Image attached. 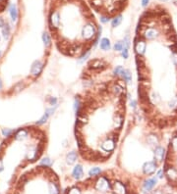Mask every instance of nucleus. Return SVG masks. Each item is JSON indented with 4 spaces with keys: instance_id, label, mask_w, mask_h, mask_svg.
Returning a JSON list of instances; mask_svg holds the SVG:
<instances>
[{
    "instance_id": "obj_19",
    "label": "nucleus",
    "mask_w": 177,
    "mask_h": 194,
    "mask_svg": "<svg viewBox=\"0 0 177 194\" xmlns=\"http://www.w3.org/2000/svg\"><path fill=\"white\" fill-rule=\"evenodd\" d=\"M4 27V22H3L2 19H0V27Z\"/></svg>"
},
{
    "instance_id": "obj_10",
    "label": "nucleus",
    "mask_w": 177,
    "mask_h": 194,
    "mask_svg": "<svg viewBox=\"0 0 177 194\" xmlns=\"http://www.w3.org/2000/svg\"><path fill=\"white\" fill-rule=\"evenodd\" d=\"M66 160H67V163H68L69 165L74 164V163L76 162V160H77V153L76 152H70L68 155H67Z\"/></svg>"
},
{
    "instance_id": "obj_20",
    "label": "nucleus",
    "mask_w": 177,
    "mask_h": 194,
    "mask_svg": "<svg viewBox=\"0 0 177 194\" xmlns=\"http://www.w3.org/2000/svg\"><path fill=\"white\" fill-rule=\"evenodd\" d=\"M152 194H162V192H161L160 190H157V191H155Z\"/></svg>"
},
{
    "instance_id": "obj_14",
    "label": "nucleus",
    "mask_w": 177,
    "mask_h": 194,
    "mask_svg": "<svg viewBox=\"0 0 177 194\" xmlns=\"http://www.w3.org/2000/svg\"><path fill=\"white\" fill-rule=\"evenodd\" d=\"M102 174V170L99 168H93L90 171V175L91 177H96Z\"/></svg>"
},
{
    "instance_id": "obj_4",
    "label": "nucleus",
    "mask_w": 177,
    "mask_h": 194,
    "mask_svg": "<svg viewBox=\"0 0 177 194\" xmlns=\"http://www.w3.org/2000/svg\"><path fill=\"white\" fill-rule=\"evenodd\" d=\"M157 163H155V161H149L144 165L143 171H144L145 175H151L157 171Z\"/></svg>"
},
{
    "instance_id": "obj_9",
    "label": "nucleus",
    "mask_w": 177,
    "mask_h": 194,
    "mask_svg": "<svg viewBox=\"0 0 177 194\" xmlns=\"http://www.w3.org/2000/svg\"><path fill=\"white\" fill-rule=\"evenodd\" d=\"M99 46L102 50H109L110 49V41H109L108 38H102L100 40Z\"/></svg>"
},
{
    "instance_id": "obj_21",
    "label": "nucleus",
    "mask_w": 177,
    "mask_h": 194,
    "mask_svg": "<svg viewBox=\"0 0 177 194\" xmlns=\"http://www.w3.org/2000/svg\"><path fill=\"white\" fill-rule=\"evenodd\" d=\"M160 1H162V2H165V1H167V0H160Z\"/></svg>"
},
{
    "instance_id": "obj_18",
    "label": "nucleus",
    "mask_w": 177,
    "mask_h": 194,
    "mask_svg": "<svg viewBox=\"0 0 177 194\" xmlns=\"http://www.w3.org/2000/svg\"><path fill=\"white\" fill-rule=\"evenodd\" d=\"M149 0H142V5L143 6H147Z\"/></svg>"
},
{
    "instance_id": "obj_8",
    "label": "nucleus",
    "mask_w": 177,
    "mask_h": 194,
    "mask_svg": "<svg viewBox=\"0 0 177 194\" xmlns=\"http://www.w3.org/2000/svg\"><path fill=\"white\" fill-rule=\"evenodd\" d=\"M42 70V64L39 63V62H36L33 66H32V69H30V74H33V75H38V74H41Z\"/></svg>"
},
{
    "instance_id": "obj_6",
    "label": "nucleus",
    "mask_w": 177,
    "mask_h": 194,
    "mask_svg": "<svg viewBox=\"0 0 177 194\" xmlns=\"http://www.w3.org/2000/svg\"><path fill=\"white\" fill-rule=\"evenodd\" d=\"M157 180L155 177L149 178V180H146L145 183H144V186H143V190H144L145 192L149 191V190L152 189V187H154L155 184H157Z\"/></svg>"
},
{
    "instance_id": "obj_17",
    "label": "nucleus",
    "mask_w": 177,
    "mask_h": 194,
    "mask_svg": "<svg viewBox=\"0 0 177 194\" xmlns=\"http://www.w3.org/2000/svg\"><path fill=\"white\" fill-rule=\"evenodd\" d=\"M122 57L124 58V59H127L128 58V48H124V50L122 51Z\"/></svg>"
},
{
    "instance_id": "obj_7",
    "label": "nucleus",
    "mask_w": 177,
    "mask_h": 194,
    "mask_svg": "<svg viewBox=\"0 0 177 194\" xmlns=\"http://www.w3.org/2000/svg\"><path fill=\"white\" fill-rule=\"evenodd\" d=\"M83 175H84L83 168H82L81 165H77L74 168V170H73V177H74V178H76V180H80V178L83 177Z\"/></svg>"
},
{
    "instance_id": "obj_2",
    "label": "nucleus",
    "mask_w": 177,
    "mask_h": 194,
    "mask_svg": "<svg viewBox=\"0 0 177 194\" xmlns=\"http://www.w3.org/2000/svg\"><path fill=\"white\" fill-rule=\"evenodd\" d=\"M114 75L91 85L76 99L75 135L82 158L103 162L117 146L126 116V84Z\"/></svg>"
},
{
    "instance_id": "obj_16",
    "label": "nucleus",
    "mask_w": 177,
    "mask_h": 194,
    "mask_svg": "<svg viewBox=\"0 0 177 194\" xmlns=\"http://www.w3.org/2000/svg\"><path fill=\"white\" fill-rule=\"evenodd\" d=\"M114 49L116 51H121V50H123V43H122L121 41H118V42H116L115 43V45H114Z\"/></svg>"
},
{
    "instance_id": "obj_12",
    "label": "nucleus",
    "mask_w": 177,
    "mask_h": 194,
    "mask_svg": "<svg viewBox=\"0 0 177 194\" xmlns=\"http://www.w3.org/2000/svg\"><path fill=\"white\" fill-rule=\"evenodd\" d=\"M10 15H11V18H12V20L13 21L17 20L18 14H17V9H16V7H15V5L10 6Z\"/></svg>"
},
{
    "instance_id": "obj_15",
    "label": "nucleus",
    "mask_w": 177,
    "mask_h": 194,
    "mask_svg": "<svg viewBox=\"0 0 177 194\" xmlns=\"http://www.w3.org/2000/svg\"><path fill=\"white\" fill-rule=\"evenodd\" d=\"M42 39H44V44L46 46L50 45V38H49V35H48L47 33H44V35H42Z\"/></svg>"
},
{
    "instance_id": "obj_13",
    "label": "nucleus",
    "mask_w": 177,
    "mask_h": 194,
    "mask_svg": "<svg viewBox=\"0 0 177 194\" xmlns=\"http://www.w3.org/2000/svg\"><path fill=\"white\" fill-rule=\"evenodd\" d=\"M121 22H122V16H120V15H119V16H116L114 18L113 20H112V27H118L119 25L121 24Z\"/></svg>"
},
{
    "instance_id": "obj_3",
    "label": "nucleus",
    "mask_w": 177,
    "mask_h": 194,
    "mask_svg": "<svg viewBox=\"0 0 177 194\" xmlns=\"http://www.w3.org/2000/svg\"><path fill=\"white\" fill-rule=\"evenodd\" d=\"M164 174L170 184L176 186L177 184V129L173 132L169 140L165 153Z\"/></svg>"
},
{
    "instance_id": "obj_1",
    "label": "nucleus",
    "mask_w": 177,
    "mask_h": 194,
    "mask_svg": "<svg viewBox=\"0 0 177 194\" xmlns=\"http://www.w3.org/2000/svg\"><path fill=\"white\" fill-rule=\"evenodd\" d=\"M139 102L157 131L177 127V33L163 9L141 17L134 38Z\"/></svg>"
},
{
    "instance_id": "obj_11",
    "label": "nucleus",
    "mask_w": 177,
    "mask_h": 194,
    "mask_svg": "<svg viewBox=\"0 0 177 194\" xmlns=\"http://www.w3.org/2000/svg\"><path fill=\"white\" fill-rule=\"evenodd\" d=\"M121 75H122V78L124 79V81H125L129 82V81H131V79H132V75H131L130 72H129V71H128V70H125V69H124V71H123V72H122Z\"/></svg>"
},
{
    "instance_id": "obj_5",
    "label": "nucleus",
    "mask_w": 177,
    "mask_h": 194,
    "mask_svg": "<svg viewBox=\"0 0 177 194\" xmlns=\"http://www.w3.org/2000/svg\"><path fill=\"white\" fill-rule=\"evenodd\" d=\"M165 149L163 148L162 146L158 145L155 147L154 155H155V160H157V162H161L164 159V156H165Z\"/></svg>"
}]
</instances>
